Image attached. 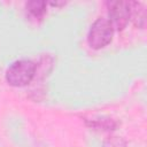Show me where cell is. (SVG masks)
Wrapping results in <instances>:
<instances>
[{
  "mask_svg": "<svg viewBox=\"0 0 147 147\" xmlns=\"http://www.w3.org/2000/svg\"><path fill=\"white\" fill-rule=\"evenodd\" d=\"M25 13L30 20L41 21L47 13V2L41 0H31L25 3Z\"/></svg>",
  "mask_w": 147,
  "mask_h": 147,
  "instance_id": "5",
  "label": "cell"
},
{
  "mask_svg": "<svg viewBox=\"0 0 147 147\" xmlns=\"http://www.w3.org/2000/svg\"><path fill=\"white\" fill-rule=\"evenodd\" d=\"M108 21L114 31H123L130 22V2L108 1Z\"/></svg>",
  "mask_w": 147,
  "mask_h": 147,
  "instance_id": "3",
  "label": "cell"
},
{
  "mask_svg": "<svg viewBox=\"0 0 147 147\" xmlns=\"http://www.w3.org/2000/svg\"><path fill=\"white\" fill-rule=\"evenodd\" d=\"M130 20H132L136 28L144 29L146 26V8L142 2H130Z\"/></svg>",
  "mask_w": 147,
  "mask_h": 147,
  "instance_id": "6",
  "label": "cell"
},
{
  "mask_svg": "<svg viewBox=\"0 0 147 147\" xmlns=\"http://www.w3.org/2000/svg\"><path fill=\"white\" fill-rule=\"evenodd\" d=\"M83 121L86 124V126L96 131L111 132V131H115L119 125V123L116 119L109 116H96V117H90V118L84 117Z\"/></svg>",
  "mask_w": 147,
  "mask_h": 147,
  "instance_id": "4",
  "label": "cell"
},
{
  "mask_svg": "<svg viewBox=\"0 0 147 147\" xmlns=\"http://www.w3.org/2000/svg\"><path fill=\"white\" fill-rule=\"evenodd\" d=\"M102 147H126V141L119 136H109L103 141Z\"/></svg>",
  "mask_w": 147,
  "mask_h": 147,
  "instance_id": "7",
  "label": "cell"
},
{
  "mask_svg": "<svg viewBox=\"0 0 147 147\" xmlns=\"http://www.w3.org/2000/svg\"><path fill=\"white\" fill-rule=\"evenodd\" d=\"M114 36V29L107 17H98L87 33V44L92 49H101L108 46Z\"/></svg>",
  "mask_w": 147,
  "mask_h": 147,
  "instance_id": "2",
  "label": "cell"
},
{
  "mask_svg": "<svg viewBox=\"0 0 147 147\" xmlns=\"http://www.w3.org/2000/svg\"><path fill=\"white\" fill-rule=\"evenodd\" d=\"M37 64L30 59H21L13 62L6 70V82L13 87H24L33 82Z\"/></svg>",
  "mask_w": 147,
  "mask_h": 147,
  "instance_id": "1",
  "label": "cell"
}]
</instances>
